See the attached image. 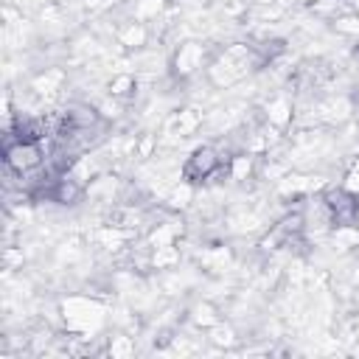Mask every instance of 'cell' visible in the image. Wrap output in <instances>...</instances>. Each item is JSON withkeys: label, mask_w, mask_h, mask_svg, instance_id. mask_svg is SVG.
<instances>
[{"label": "cell", "mask_w": 359, "mask_h": 359, "mask_svg": "<svg viewBox=\"0 0 359 359\" xmlns=\"http://www.w3.org/2000/svg\"><path fill=\"white\" fill-rule=\"evenodd\" d=\"M121 39H123V45H129V48H140V45H143V39H146V31H143L140 25H132Z\"/></svg>", "instance_id": "277c9868"}, {"label": "cell", "mask_w": 359, "mask_h": 359, "mask_svg": "<svg viewBox=\"0 0 359 359\" xmlns=\"http://www.w3.org/2000/svg\"><path fill=\"white\" fill-rule=\"evenodd\" d=\"M174 65H177V73H180V76H191V73H196V70L202 67V45H196V42H185V45H180Z\"/></svg>", "instance_id": "7a4b0ae2"}, {"label": "cell", "mask_w": 359, "mask_h": 359, "mask_svg": "<svg viewBox=\"0 0 359 359\" xmlns=\"http://www.w3.org/2000/svg\"><path fill=\"white\" fill-rule=\"evenodd\" d=\"M353 180H359V171H356V177H353ZM356 188H359V182H356ZM356 196H359V194H356Z\"/></svg>", "instance_id": "5b68a950"}, {"label": "cell", "mask_w": 359, "mask_h": 359, "mask_svg": "<svg viewBox=\"0 0 359 359\" xmlns=\"http://www.w3.org/2000/svg\"><path fill=\"white\" fill-rule=\"evenodd\" d=\"M230 157H222L213 146H199L191 151V157L182 165V180L185 182H205L213 177V171H219L222 163H227Z\"/></svg>", "instance_id": "6da1fadb"}, {"label": "cell", "mask_w": 359, "mask_h": 359, "mask_svg": "<svg viewBox=\"0 0 359 359\" xmlns=\"http://www.w3.org/2000/svg\"><path fill=\"white\" fill-rule=\"evenodd\" d=\"M135 90H137V79H135L132 73L112 76V81H109V95H112V98H118V101L132 98V95H135Z\"/></svg>", "instance_id": "3957f363"}]
</instances>
